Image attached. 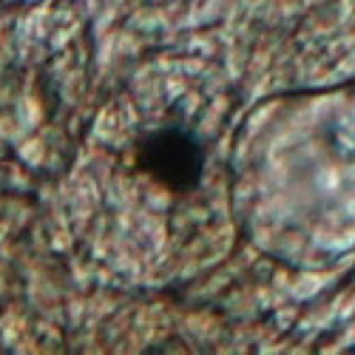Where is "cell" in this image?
I'll return each mask as SVG.
<instances>
[{"label":"cell","instance_id":"obj_1","mask_svg":"<svg viewBox=\"0 0 355 355\" xmlns=\"http://www.w3.org/2000/svg\"><path fill=\"white\" fill-rule=\"evenodd\" d=\"M142 168L168 188H191L199 182L205 154L199 142L182 128H162L142 139Z\"/></svg>","mask_w":355,"mask_h":355}]
</instances>
